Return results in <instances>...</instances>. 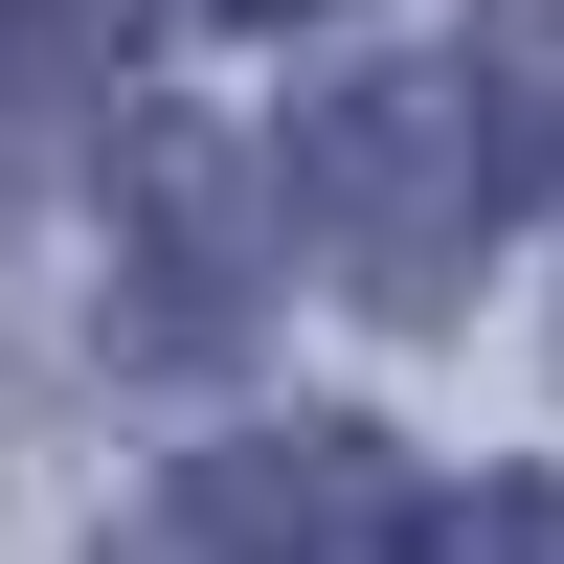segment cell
I'll use <instances>...</instances> for the list:
<instances>
[{"label":"cell","mask_w":564,"mask_h":564,"mask_svg":"<svg viewBox=\"0 0 564 564\" xmlns=\"http://www.w3.org/2000/svg\"><path fill=\"white\" fill-rule=\"evenodd\" d=\"M520 135L475 113V68H361L294 113V181H271V226H316V271H339L361 316H452L497 249H520Z\"/></svg>","instance_id":"cell-1"},{"label":"cell","mask_w":564,"mask_h":564,"mask_svg":"<svg viewBox=\"0 0 564 564\" xmlns=\"http://www.w3.org/2000/svg\"><path fill=\"white\" fill-rule=\"evenodd\" d=\"M452 68H475V113L520 135V181L564 204V0H475V45H452Z\"/></svg>","instance_id":"cell-4"},{"label":"cell","mask_w":564,"mask_h":564,"mask_svg":"<svg viewBox=\"0 0 564 564\" xmlns=\"http://www.w3.org/2000/svg\"><path fill=\"white\" fill-rule=\"evenodd\" d=\"M90 45H113V0H0V90H68Z\"/></svg>","instance_id":"cell-6"},{"label":"cell","mask_w":564,"mask_h":564,"mask_svg":"<svg viewBox=\"0 0 564 564\" xmlns=\"http://www.w3.org/2000/svg\"><path fill=\"white\" fill-rule=\"evenodd\" d=\"M406 452L384 430H249L181 475V564H406Z\"/></svg>","instance_id":"cell-3"},{"label":"cell","mask_w":564,"mask_h":564,"mask_svg":"<svg viewBox=\"0 0 564 564\" xmlns=\"http://www.w3.org/2000/svg\"><path fill=\"white\" fill-rule=\"evenodd\" d=\"M406 564H564V475H475L406 520Z\"/></svg>","instance_id":"cell-5"},{"label":"cell","mask_w":564,"mask_h":564,"mask_svg":"<svg viewBox=\"0 0 564 564\" xmlns=\"http://www.w3.org/2000/svg\"><path fill=\"white\" fill-rule=\"evenodd\" d=\"M90 249H113V361H226L294 226H271V159H249V135L135 113L113 159H90Z\"/></svg>","instance_id":"cell-2"},{"label":"cell","mask_w":564,"mask_h":564,"mask_svg":"<svg viewBox=\"0 0 564 564\" xmlns=\"http://www.w3.org/2000/svg\"><path fill=\"white\" fill-rule=\"evenodd\" d=\"M226 23H339V0H226Z\"/></svg>","instance_id":"cell-7"}]
</instances>
